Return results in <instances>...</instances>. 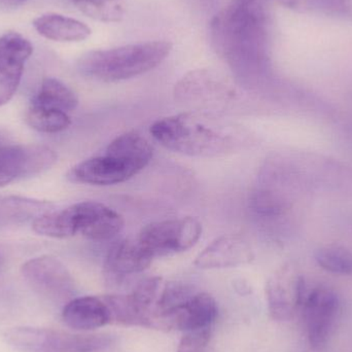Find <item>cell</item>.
<instances>
[{
  "label": "cell",
  "instance_id": "d4e9b609",
  "mask_svg": "<svg viewBox=\"0 0 352 352\" xmlns=\"http://www.w3.org/2000/svg\"><path fill=\"white\" fill-rule=\"evenodd\" d=\"M312 12L352 21V0H316Z\"/></svg>",
  "mask_w": 352,
  "mask_h": 352
},
{
  "label": "cell",
  "instance_id": "cb8c5ba5",
  "mask_svg": "<svg viewBox=\"0 0 352 352\" xmlns=\"http://www.w3.org/2000/svg\"><path fill=\"white\" fill-rule=\"evenodd\" d=\"M211 339L210 328L186 333L180 340L177 352H213Z\"/></svg>",
  "mask_w": 352,
  "mask_h": 352
},
{
  "label": "cell",
  "instance_id": "7a4b0ae2",
  "mask_svg": "<svg viewBox=\"0 0 352 352\" xmlns=\"http://www.w3.org/2000/svg\"><path fill=\"white\" fill-rule=\"evenodd\" d=\"M153 138L167 150L190 157H219L244 150L250 144L246 128L206 111L163 118L151 127Z\"/></svg>",
  "mask_w": 352,
  "mask_h": 352
},
{
  "label": "cell",
  "instance_id": "7c38bea8",
  "mask_svg": "<svg viewBox=\"0 0 352 352\" xmlns=\"http://www.w3.org/2000/svg\"><path fill=\"white\" fill-rule=\"evenodd\" d=\"M33 47L28 39L16 32L0 37V107L6 104L18 90L25 64Z\"/></svg>",
  "mask_w": 352,
  "mask_h": 352
},
{
  "label": "cell",
  "instance_id": "83f0119b",
  "mask_svg": "<svg viewBox=\"0 0 352 352\" xmlns=\"http://www.w3.org/2000/svg\"><path fill=\"white\" fill-rule=\"evenodd\" d=\"M26 1L27 0H0V6L6 8H18Z\"/></svg>",
  "mask_w": 352,
  "mask_h": 352
},
{
  "label": "cell",
  "instance_id": "3957f363",
  "mask_svg": "<svg viewBox=\"0 0 352 352\" xmlns=\"http://www.w3.org/2000/svg\"><path fill=\"white\" fill-rule=\"evenodd\" d=\"M150 142L135 131L117 136L104 154L93 157L72 167L68 178L72 182L91 186H113L127 182L144 170L152 160Z\"/></svg>",
  "mask_w": 352,
  "mask_h": 352
},
{
  "label": "cell",
  "instance_id": "d6986e66",
  "mask_svg": "<svg viewBox=\"0 0 352 352\" xmlns=\"http://www.w3.org/2000/svg\"><path fill=\"white\" fill-rule=\"evenodd\" d=\"M31 104L58 109L68 113L78 107V99L76 93L63 82L57 78H47L41 82L36 94L31 100Z\"/></svg>",
  "mask_w": 352,
  "mask_h": 352
},
{
  "label": "cell",
  "instance_id": "5b68a950",
  "mask_svg": "<svg viewBox=\"0 0 352 352\" xmlns=\"http://www.w3.org/2000/svg\"><path fill=\"white\" fill-rule=\"evenodd\" d=\"M6 337L12 346L23 352H98L115 342L107 334H72L38 328H14Z\"/></svg>",
  "mask_w": 352,
  "mask_h": 352
},
{
  "label": "cell",
  "instance_id": "f1b7e54d",
  "mask_svg": "<svg viewBox=\"0 0 352 352\" xmlns=\"http://www.w3.org/2000/svg\"><path fill=\"white\" fill-rule=\"evenodd\" d=\"M74 6L82 3H92V2H120L121 0H69Z\"/></svg>",
  "mask_w": 352,
  "mask_h": 352
},
{
  "label": "cell",
  "instance_id": "4fadbf2b",
  "mask_svg": "<svg viewBox=\"0 0 352 352\" xmlns=\"http://www.w3.org/2000/svg\"><path fill=\"white\" fill-rule=\"evenodd\" d=\"M305 279L287 266L277 271L267 283L266 294L269 312L276 320H289L303 304Z\"/></svg>",
  "mask_w": 352,
  "mask_h": 352
},
{
  "label": "cell",
  "instance_id": "ba28073f",
  "mask_svg": "<svg viewBox=\"0 0 352 352\" xmlns=\"http://www.w3.org/2000/svg\"><path fill=\"white\" fill-rule=\"evenodd\" d=\"M21 273L35 293L54 303H68L76 296L74 277L63 263L54 256L31 258L23 265Z\"/></svg>",
  "mask_w": 352,
  "mask_h": 352
},
{
  "label": "cell",
  "instance_id": "4316f807",
  "mask_svg": "<svg viewBox=\"0 0 352 352\" xmlns=\"http://www.w3.org/2000/svg\"><path fill=\"white\" fill-rule=\"evenodd\" d=\"M219 0H194L197 6H200L203 10H209L215 8Z\"/></svg>",
  "mask_w": 352,
  "mask_h": 352
},
{
  "label": "cell",
  "instance_id": "52a82bcc",
  "mask_svg": "<svg viewBox=\"0 0 352 352\" xmlns=\"http://www.w3.org/2000/svg\"><path fill=\"white\" fill-rule=\"evenodd\" d=\"M57 155L38 144H20L0 133V186L41 175L51 168Z\"/></svg>",
  "mask_w": 352,
  "mask_h": 352
},
{
  "label": "cell",
  "instance_id": "e0dca14e",
  "mask_svg": "<svg viewBox=\"0 0 352 352\" xmlns=\"http://www.w3.org/2000/svg\"><path fill=\"white\" fill-rule=\"evenodd\" d=\"M62 318L69 328L78 331H92L111 324L104 297L74 298L64 305Z\"/></svg>",
  "mask_w": 352,
  "mask_h": 352
},
{
  "label": "cell",
  "instance_id": "6da1fadb",
  "mask_svg": "<svg viewBox=\"0 0 352 352\" xmlns=\"http://www.w3.org/2000/svg\"><path fill=\"white\" fill-rule=\"evenodd\" d=\"M269 24L267 0H231L211 20V45L236 74H261L269 63Z\"/></svg>",
  "mask_w": 352,
  "mask_h": 352
},
{
  "label": "cell",
  "instance_id": "ffe728a7",
  "mask_svg": "<svg viewBox=\"0 0 352 352\" xmlns=\"http://www.w3.org/2000/svg\"><path fill=\"white\" fill-rule=\"evenodd\" d=\"M26 123L43 133H58L69 127L72 121L65 111L31 104L27 109Z\"/></svg>",
  "mask_w": 352,
  "mask_h": 352
},
{
  "label": "cell",
  "instance_id": "484cf974",
  "mask_svg": "<svg viewBox=\"0 0 352 352\" xmlns=\"http://www.w3.org/2000/svg\"><path fill=\"white\" fill-rule=\"evenodd\" d=\"M281 6L299 12H312L316 0H276Z\"/></svg>",
  "mask_w": 352,
  "mask_h": 352
},
{
  "label": "cell",
  "instance_id": "ac0fdd59",
  "mask_svg": "<svg viewBox=\"0 0 352 352\" xmlns=\"http://www.w3.org/2000/svg\"><path fill=\"white\" fill-rule=\"evenodd\" d=\"M33 27L41 36L59 43H80L92 34L90 27L82 21L56 12L37 16Z\"/></svg>",
  "mask_w": 352,
  "mask_h": 352
},
{
  "label": "cell",
  "instance_id": "2e32d148",
  "mask_svg": "<svg viewBox=\"0 0 352 352\" xmlns=\"http://www.w3.org/2000/svg\"><path fill=\"white\" fill-rule=\"evenodd\" d=\"M254 258L250 244L238 236H221L197 256L195 266L201 269H221L240 266Z\"/></svg>",
  "mask_w": 352,
  "mask_h": 352
},
{
  "label": "cell",
  "instance_id": "8fae6325",
  "mask_svg": "<svg viewBox=\"0 0 352 352\" xmlns=\"http://www.w3.org/2000/svg\"><path fill=\"white\" fill-rule=\"evenodd\" d=\"M301 307L310 345L314 349H322L332 334L338 316V296L328 287H314L310 293L306 291Z\"/></svg>",
  "mask_w": 352,
  "mask_h": 352
},
{
  "label": "cell",
  "instance_id": "30bf717a",
  "mask_svg": "<svg viewBox=\"0 0 352 352\" xmlns=\"http://www.w3.org/2000/svg\"><path fill=\"white\" fill-rule=\"evenodd\" d=\"M217 301L212 296L194 291L162 314L158 330L188 333L208 329L217 318Z\"/></svg>",
  "mask_w": 352,
  "mask_h": 352
},
{
  "label": "cell",
  "instance_id": "277c9868",
  "mask_svg": "<svg viewBox=\"0 0 352 352\" xmlns=\"http://www.w3.org/2000/svg\"><path fill=\"white\" fill-rule=\"evenodd\" d=\"M173 43L151 41L111 49L95 50L78 59L82 76L100 82H122L158 67L173 51Z\"/></svg>",
  "mask_w": 352,
  "mask_h": 352
},
{
  "label": "cell",
  "instance_id": "9a60e30c",
  "mask_svg": "<svg viewBox=\"0 0 352 352\" xmlns=\"http://www.w3.org/2000/svg\"><path fill=\"white\" fill-rule=\"evenodd\" d=\"M155 258L135 239H124L109 248L104 262V273L113 283H121L126 277L144 272Z\"/></svg>",
  "mask_w": 352,
  "mask_h": 352
},
{
  "label": "cell",
  "instance_id": "8992f818",
  "mask_svg": "<svg viewBox=\"0 0 352 352\" xmlns=\"http://www.w3.org/2000/svg\"><path fill=\"white\" fill-rule=\"evenodd\" d=\"M202 235V225L192 217L164 219L148 223L138 239L153 258L173 256L196 245Z\"/></svg>",
  "mask_w": 352,
  "mask_h": 352
},
{
  "label": "cell",
  "instance_id": "9c48e42d",
  "mask_svg": "<svg viewBox=\"0 0 352 352\" xmlns=\"http://www.w3.org/2000/svg\"><path fill=\"white\" fill-rule=\"evenodd\" d=\"M175 93L177 100L198 107H219L236 96L235 87L225 76L210 69L188 72L175 85Z\"/></svg>",
  "mask_w": 352,
  "mask_h": 352
},
{
  "label": "cell",
  "instance_id": "44dd1931",
  "mask_svg": "<svg viewBox=\"0 0 352 352\" xmlns=\"http://www.w3.org/2000/svg\"><path fill=\"white\" fill-rule=\"evenodd\" d=\"M49 203L19 197H0V223H16L38 217L41 209H47ZM43 214V213H41Z\"/></svg>",
  "mask_w": 352,
  "mask_h": 352
},
{
  "label": "cell",
  "instance_id": "7402d4cb",
  "mask_svg": "<svg viewBox=\"0 0 352 352\" xmlns=\"http://www.w3.org/2000/svg\"><path fill=\"white\" fill-rule=\"evenodd\" d=\"M320 268L333 274L352 275V252L342 246L328 245L314 254Z\"/></svg>",
  "mask_w": 352,
  "mask_h": 352
},
{
  "label": "cell",
  "instance_id": "603a6c76",
  "mask_svg": "<svg viewBox=\"0 0 352 352\" xmlns=\"http://www.w3.org/2000/svg\"><path fill=\"white\" fill-rule=\"evenodd\" d=\"M89 18L100 22H120L123 19L125 10L120 2H92L76 6Z\"/></svg>",
  "mask_w": 352,
  "mask_h": 352
},
{
  "label": "cell",
  "instance_id": "f546056e",
  "mask_svg": "<svg viewBox=\"0 0 352 352\" xmlns=\"http://www.w3.org/2000/svg\"><path fill=\"white\" fill-rule=\"evenodd\" d=\"M2 264H3V260H2L1 254H0V269H1Z\"/></svg>",
  "mask_w": 352,
  "mask_h": 352
},
{
  "label": "cell",
  "instance_id": "5bb4252c",
  "mask_svg": "<svg viewBox=\"0 0 352 352\" xmlns=\"http://www.w3.org/2000/svg\"><path fill=\"white\" fill-rule=\"evenodd\" d=\"M76 235L95 241L111 240L124 228V219L119 212L96 201H84L72 205Z\"/></svg>",
  "mask_w": 352,
  "mask_h": 352
}]
</instances>
